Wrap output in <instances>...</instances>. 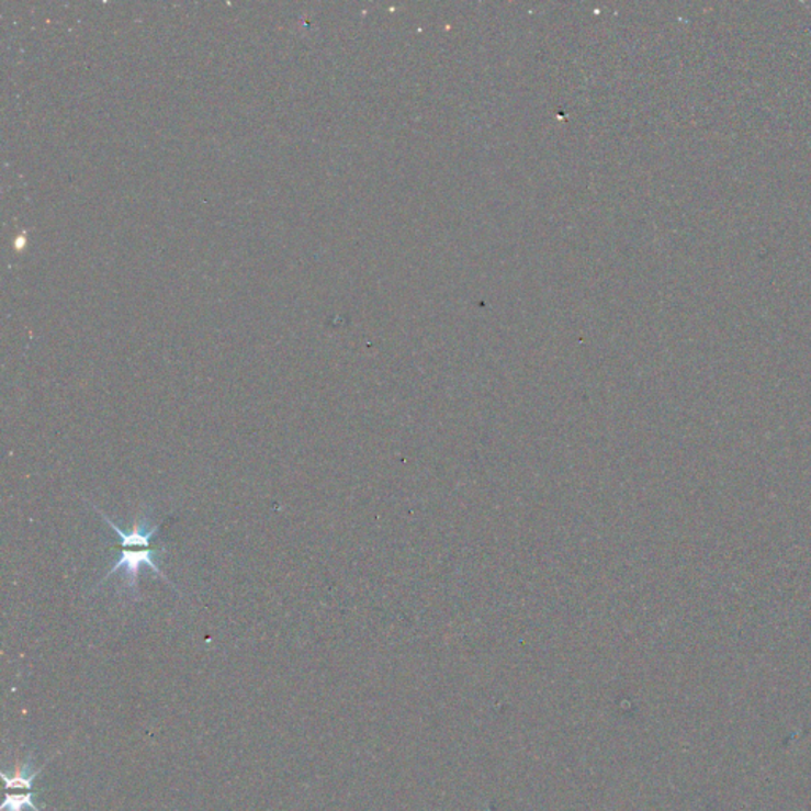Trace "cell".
<instances>
[{
	"label": "cell",
	"instance_id": "2",
	"mask_svg": "<svg viewBox=\"0 0 811 811\" xmlns=\"http://www.w3.org/2000/svg\"><path fill=\"white\" fill-rule=\"evenodd\" d=\"M42 769L29 771L27 764L18 767L12 775L2 771L3 784H5V800L2 803V811H23L29 807L34 811H42L34 803V780L38 777Z\"/></svg>",
	"mask_w": 811,
	"mask_h": 811
},
{
	"label": "cell",
	"instance_id": "1",
	"mask_svg": "<svg viewBox=\"0 0 811 811\" xmlns=\"http://www.w3.org/2000/svg\"><path fill=\"white\" fill-rule=\"evenodd\" d=\"M94 509L98 510L100 517L109 523V527L112 528L113 531L117 532V536H120L121 539V547H123V550H121V559L116 561V564H113L112 570H110L109 574L105 575L102 584H105V582L109 581V578H112L114 574L123 573L124 588L132 589V592L137 593L138 578H140L143 566L155 571V573L160 575L164 581L171 584V582L168 581L167 575L162 573V570H160L159 555L162 550L153 547V539H155L156 532L160 530V525L151 527L146 518H142V520L140 518H137L132 530L126 532L121 530V528L114 523L112 518L106 517L102 510L98 509V507H94Z\"/></svg>",
	"mask_w": 811,
	"mask_h": 811
}]
</instances>
